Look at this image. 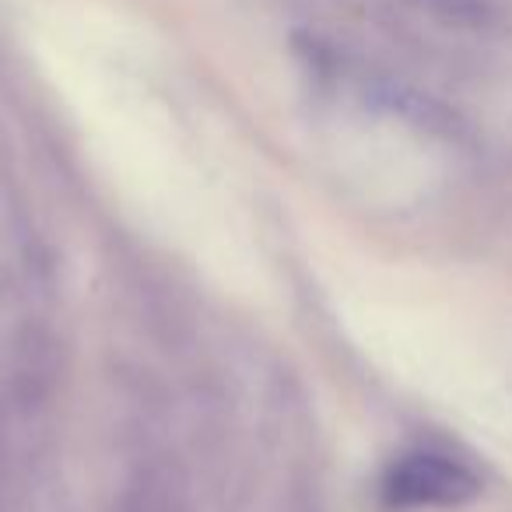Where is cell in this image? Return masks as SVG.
<instances>
[{"label": "cell", "instance_id": "1", "mask_svg": "<svg viewBox=\"0 0 512 512\" xmlns=\"http://www.w3.org/2000/svg\"><path fill=\"white\" fill-rule=\"evenodd\" d=\"M481 477L442 449H407L379 477V498L397 512L460 509L481 495Z\"/></svg>", "mask_w": 512, "mask_h": 512}, {"label": "cell", "instance_id": "2", "mask_svg": "<svg viewBox=\"0 0 512 512\" xmlns=\"http://www.w3.org/2000/svg\"><path fill=\"white\" fill-rule=\"evenodd\" d=\"M435 11L456 18V22H477L481 18V0H428Z\"/></svg>", "mask_w": 512, "mask_h": 512}, {"label": "cell", "instance_id": "3", "mask_svg": "<svg viewBox=\"0 0 512 512\" xmlns=\"http://www.w3.org/2000/svg\"><path fill=\"white\" fill-rule=\"evenodd\" d=\"M0 512H15L11 509V474H8V453H4V442H0Z\"/></svg>", "mask_w": 512, "mask_h": 512}]
</instances>
